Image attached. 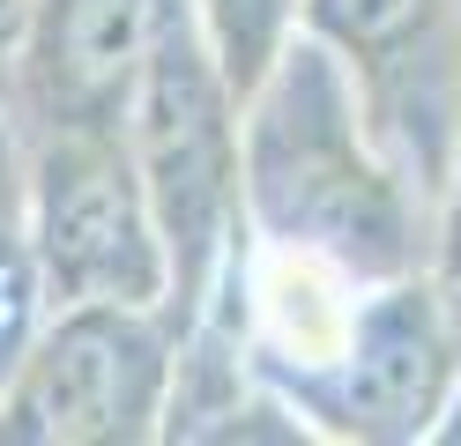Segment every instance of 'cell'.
I'll use <instances>...</instances> for the list:
<instances>
[{"mask_svg":"<svg viewBox=\"0 0 461 446\" xmlns=\"http://www.w3.org/2000/svg\"><path fill=\"white\" fill-rule=\"evenodd\" d=\"M239 208L246 238L365 283L431 268V194L372 127L357 75L305 30L239 97Z\"/></svg>","mask_w":461,"mask_h":446,"instance_id":"cell-1","label":"cell"},{"mask_svg":"<svg viewBox=\"0 0 461 446\" xmlns=\"http://www.w3.org/2000/svg\"><path fill=\"white\" fill-rule=\"evenodd\" d=\"M23 260L45 305H164L171 260L120 127H31L23 141Z\"/></svg>","mask_w":461,"mask_h":446,"instance_id":"cell-3","label":"cell"},{"mask_svg":"<svg viewBox=\"0 0 461 446\" xmlns=\"http://www.w3.org/2000/svg\"><path fill=\"white\" fill-rule=\"evenodd\" d=\"M179 313L45 305L0 372V446H141L164 424Z\"/></svg>","mask_w":461,"mask_h":446,"instance_id":"cell-4","label":"cell"},{"mask_svg":"<svg viewBox=\"0 0 461 446\" xmlns=\"http://www.w3.org/2000/svg\"><path fill=\"white\" fill-rule=\"evenodd\" d=\"M157 23L164 0H31L0 105L31 127H120Z\"/></svg>","mask_w":461,"mask_h":446,"instance_id":"cell-7","label":"cell"},{"mask_svg":"<svg viewBox=\"0 0 461 446\" xmlns=\"http://www.w3.org/2000/svg\"><path fill=\"white\" fill-rule=\"evenodd\" d=\"M201 38H209L216 68L230 75V89L246 97V82L298 38V0H186Z\"/></svg>","mask_w":461,"mask_h":446,"instance_id":"cell-8","label":"cell"},{"mask_svg":"<svg viewBox=\"0 0 461 446\" xmlns=\"http://www.w3.org/2000/svg\"><path fill=\"white\" fill-rule=\"evenodd\" d=\"M431 283L461 320V127H454V157L439 178V208H431Z\"/></svg>","mask_w":461,"mask_h":446,"instance_id":"cell-9","label":"cell"},{"mask_svg":"<svg viewBox=\"0 0 461 446\" xmlns=\"http://www.w3.org/2000/svg\"><path fill=\"white\" fill-rule=\"evenodd\" d=\"M431 439H439V446H461V365H454V387H447V402H439V424H431Z\"/></svg>","mask_w":461,"mask_h":446,"instance_id":"cell-11","label":"cell"},{"mask_svg":"<svg viewBox=\"0 0 461 446\" xmlns=\"http://www.w3.org/2000/svg\"><path fill=\"white\" fill-rule=\"evenodd\" d=\"M454 365H461V320L439 297L431 268L365 283L342 357L298 395V424L305 439H342V446L431 439Z\"/></svg>","mask_w":461,"mask_h":446,"instance_id":"cell-5","label":"cell"},{"mask_svg":"<svg viewBox=\"0 0 461 446\" xmlns=\"http://www.w3.org/2000/svg\"><path fill=\"white\" fill-rule=\"evenodd\" d=\"M298 30L357 75L372 127L439 208L461 127V0H298Z\"/></svg>","mask_w":461,"mask_h":446,"instance_id":"cell-6","label":"cell"},{"mask_svg":"<svg viewBox=\"0 0 461 446\" xmlns=\"http://www.w3.org/2000/svg\"><path fill=\"white\" fill-rule=\"evenodd\" d=\"M127 157L141 171L149 216L164 231L171 260V313L179 327L209 305V290L223 283L230 253L246 238L239 208V89L216 68L209 38L186 0H164L157 45L134 75V97L120 112Z\"/></svg>","mask_w":461,"mask_h":446,"instance_id":"cell-2","label":"cell"},{"mask_svg":"<svg viewBox=\"0 0 461 446\" xmlns=\"http://www.w3.org/2000/svg\"><path fill=\"white\" fill-rule=\"evenodd\" d=\"M23 15H31V0H0V82H8V59H15V38H23Z\"/></svg>","mask_w":461,"mask_h":446,"instance_id":"cell-10","label":"cell"}]
</instances>
